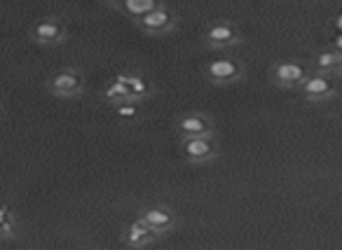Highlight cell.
I'll use <instances>...</instances> for the list:
<instances>
[{
    "label": "cell",
    "instance_id": "1",
    "mask_svg": "<svg viewBox=\"0 0 342 250\" xmlns=\"http://www.w3.org/2000/svg\"><path fill=\"white\" fill-rule=\"evenodd\" d=\"M300 91L305 94V99L310 101H328L338 94V87L328 75H307L300 82Z\"/></svg>",
    "mask_w": 342,
    "mask_h": 250
},
{
    "label": "cell",
    "instance_id": "2",
    "mask_svg": "<svg viewBox=\"0 0 342 250\" xmlns=\"http://www.w3.org/2000/svg\"><path fill=\"white\" fill-rule=\"evenodd\" d=\"M183 154L187 161L202 164V161H211L216 157V145L211 140V136H194V138H183Z\"/></svg>",
    "mask_w": 342,
    "mask_h": 250
},
{
    "label": "cell",
    "instance_id": "3",
    "mask_svg": "<svg viewBox=\"0 0 342 250\" xmlns=\"http://www.w3.org/2000/svg\"><path fill=\"white\" fill-rule=\"evenodd\" d=\"M139 218L146 222L157 236L169 232V229L176 225V215H173V211L167 208V206H148V208H143V211L139 213Z\"/></svg>",
    "mask_w": 342,
    "mask_h": 250
},
{
    "label": "cell",
    "instance_id": "4",
    "mask_svg": "<svg viewBox=\"0 0 342 250\" xmlns=\"http://www.w3.org/2000/svg\"><path fill=\"white\" fill-rule=\"evenodd\" d=\"M176 131L180 138H194V136H211V122L204 113H187L180 115L176 122Z\"/></svg>",
    "mask_w": 342,
    "mask_h": 250
},
{
    "label": "cell",
    "instance_id": "5",
    "mask_svg": "<svg viewBox=\"0 0 342 250\" xmlns=\"http://www.w3.org/2000/svg\"><path fill=\"white\" fill-rule=\"evenodd\" d=\"M206 77L211 82H218V84H227V82H237L241 77V68L239 63L232 59H213L206 63Z\"/></svg>",
    "mask_w": 342,
    "mask_h": 250
},
{
    "label": "cell",
    "instance_id": "6",
    "mask_svg": "<svg viewBox=\"0 0 342 250\" xmlns=\"http://www.w3.org/2000/svg\"><path fill=\"white\" fill-rule=\"evenodd\" d=\"M272 77L279 87H300V82L307 77V70L298 61H279L272 68Z\"/></svg>",
    "mask_w": 342,
    "mask_h": 250
},
{
    "label": "cell",
    "instance_id": "7",
    "mask_svg": "<svg viewBox=\"0 0 342 250\" xmlns=\"http://www.w3.org/2000/svg\"><path fill=\"white\" fill-rule=\"evenodd\" d=\"M155 239H157V234L148 227V225H146V222L141 220V218L132 220L129 225H127V229H125V243H127V246H132V248H143V246H150Z\"/></svg>",
    "mask_w": 342,
    "mask_h": 250
},
{
    "label": "cell",
    "instance_id": "8",
    "mask_svg": "<svg viewBox=\"0 0 342 250\" xmlns=\"http://www.w3.org/2000/svg\"><path fill=\"white\" fill-rule=\"evenodd\" d=\"M139 26L148 33H162L171 26V14L164 7H153L143 16H139Z\"/></svg>",
    "mask_w": 342,
    "mask_h": 250
},
{
    "label": "cell",
    "instance_id": "9",
    "mask_svg": "<svg viewBox=\"0 0 342 250\" xmlns=\"http://www.w3.org/2000/svg\"><path fill=\"white\" fill-rule=\"evenodd\" d=\"M206 40H209V45H213V47L232 45V42H237V30H234V26H230V23H213V26L206 30Z\"/></svg>",
    "mask_w": 342,
    "mask_h": 250
},
{
    "label": "cell",
    "instance_id": "10",
    "mask_svg": "<svg viewBox=\"0 0 342 250\" xmlns=\"http://www.w3.org/2000/svg\"><path fill=\"white\" fill-rule=\"evenodd\" d=\"M52 89L59 96H73V94L80 91V77L75 73H70V70L59 73V75L52 77Z\"/></svg>",
    "mask_w": 342,
    "mask_h": 250
},
{
    "label": "cell",
    "instance_id": "11",
    "mask_svg": "<svg viewBox=\"0 0 342 250\" xmlns=\"http://www.w3.org/2000/svg\"><path fill=\"white\" fill-rule=\"evenodd\" d=\"M103 96H106L110 103H115V106L122 103V101H132L129 99V87H127V73H120V75L106 87Z\"/></svg>",
    "mask_w": 342,
    "mask_h": 250
},
{
    "label": "cell",
    "instance_id": "12",
    "mask_svg": "<svg viewBox=\"0 0 342 250\" xmlns=\"http://www.w3.org/2000/svg\"><path fill=\"white\" fill-rule=\"evenodd\" d=\"M127 87H129V99L132 101H141L148 96L150 91V84L146 77L141 75H134V73H127Z\"/></svg>",
    "mask_w": 342,
    "mask_h": 250
},
{
    "label": "cell",
    "instance_id": "13",
    "mask_svg": "<svg viewBox=\"0 0 342 250\" xmlns=\"http://www.w3.org/2000/svg\"><path fill=\"white\" fill-rule=\"evenodd\" d=\"M122 5H125L127 9V14L129 16H143L146 12H150L153 7H157V2L155 0H122Z\"/></svg>",
    "mask_w": 342,
    "mask_h": 250
},
{
    "label": "cell",
    "instance_id": "14",
    "mask_svg": "<svg viewBox=\"0 0 342 250\" xmlns=\"http://www.w3.org/2000/svg\"><path fill=\"white\" fill-rule=\"evenodd\" d=\"M59 35H61V28H59L54 21H42L35 26V38H38L40 42H54Z\"/></svg>",
    "mask_w": 342,
    "mask_h": 250
},
{
    "label": "cell",
    "instance_id": "15",
    "mask_svg": "<svg viewBox=\"0 0 342 250\" xmlns=\"http://www.w3.org/2000/svg\"><path fill=\"white\" fill-rule=\"evenodd\" d=\"M314 63H317V68L319 70H326V73L340 68V63H338V52H321L319 56L314 59Z\"/></svg>",
    "mask_w": 342,
    "mask_h": 250
},
{
    "label": "cell",
    "instance_id": "16",
    "mask_svg": "<svg viewBox=\"0 0 342 250\" xmlns=\"http://www.w3.org/2000/svg\"><path fill=\"white\" fill-rule=\"evenodd\" d=\"M115 113L120 120H134L139 115V103L136 101H122L115 106Z\"/></svg>",
    "mask_w": 342,
    "mask_h": 250
},
{
    "label": "cell",
    "instance_id": "17",
    "mask_svg": "<svg viewBox=\"0 0 342 250\" xmlns=\"http://www.w3.org/2000/svg\"><path fill=\"white\" fill-rule=\"evenodd\" d=\"M333 45H335V49H338V52H342V33H338V35H335Z\"/></svg>",
    "mask_w": 342,
    "mask_h": 250
},
{
    "label": "cell",
    "instance_id": "18",
    "mask_svg": "<svg viewBox=\"0 0 342 250\" xmlns=\"http://www.w3.org/2000/svg\"><path fill=\"white\" fill-rule=\"evenodd\" d=\"M335 28L342 33V14H338V19H335Z\"/></svg>",
    "mask_w": 342,
    "mask_h": 250
},
{
    "label": "cell",
    "instance_id": "19",
    "mask_svg": "<svg viewBox=\"0 0 342 250\" xmlns=\"http://www.w3.org/2000/svg\"><path fill=\"white\" fill-rule=\"evenodd\" d=\"M335 52H338V49H335ZM338 63L342 66V52H338Z\"/></svg>",
    "mask_w": 342,
    "mask_h": 250
},
{
    "label": "cell",
    "instance_id": "20",
    "mask_svg": "<svg viewBox=\"0 0 342 250\" xmlns=\"http://www.w3.org/2000/svg\"><path fill=\"white\" fill-rule=\"evenodd\" d=\"M2 220H5V213H2V211H0V222H2Z\"/></svg>",
    "mask_w": 342,
    "mask_h": 250
},
{
    "label": "cell",
    "instance_id": "21",
    "mask_svg": "<svg viewBox=\"0 0 342 250\" xmlns=\"http://www.w3.org/2000/svg\"><path fill=\"white\" fill-rule=\"evenodd\" d=\"M108 2H122V0H108Z\"/></svg>",
    "mask_w": 342,
    "mask_h": 250
},
{
    "label": "cell",
    "instance_id": "22",
    "mask_svg": "<svg viewBox=\"0 0 342 250\" xmlns=\"http://www.w3.org/2000/svg\"><path fill=\"white\" fill-rule=\"evenodd\" d=\"M338 70H340V75H342V66H340V68H338Z\"/></svg>",
    "mask_w": 342,
    "mask_h": 250
}]
</instances>
